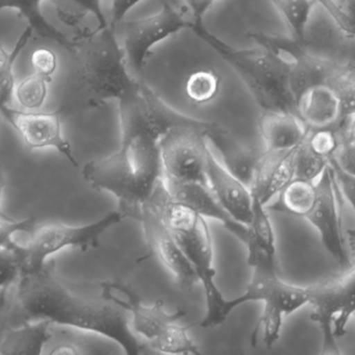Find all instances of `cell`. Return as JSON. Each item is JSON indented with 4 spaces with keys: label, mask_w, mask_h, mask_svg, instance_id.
Wrapping results in <instances>:
<instances>
[{
    "label": "cell",
    "mask_w": 355,
    "mask_h": 355,
    "mask_svg": "<svg viewBox=\"0 0 355 355\" xmlns=\"http://www.w3.org/2000/svg\"><path fill=\"white\" fill-rule=\"evenodd\" d=\"M206 127L182 126L171 129L159 142L162 177L176 183H207L206 158L209 148ZM208 185V183H207Z\"/></svg>",
    "instance_id": "cell-9"
},
{
    "label": "cell",
    "mask_w": 355,
    "mask_h": 355,
    "mask_svg": "<svg viewBox=\"0 0 355 355\" xmlns=\"http://www.w3.org/2000/svg\"><path fill=\"white\" fill-rule=\"evenodd\" d=\"M252 274L245 292L233 299H227L230 314L248 302H262L263 311L252 336L254 345L259 331L271 348L281 336L285 318L310 304V287L302 288L283 281L277 274V261L260 258L250 263Z\"/></svg>",
    "instance_id": "cell-5"
},
{
    "label": "cell",
    "mask_w": 355,
    "mask_h": 355,
    "mask_svg": "<svg viewBox=\"0 0 355 355\" xmlns=\"http://www.w3.org/2000/svg\"><path fill=\"white\" fill-rule=\"evenodd\" d=\"M190 327H182L177 322L168 325L157 337L146 342L149 349L164 354L198 355L196 344L189 337Z\"/></svg>",
    "instance_id": "cell-25"
},
{
    "label": "cell",
    "mask_w": 355,
    "mask_h": 355,
    "mask_svg": "<svg viewBox=\"0 0 355 355\" xmlns=\"http://www.w3.org/2000/svg\"><path fill=\"white\" fill-rule=\"evenodd\" d=\"M6 175H4L3 169H2L1 165H0V219H3L6 221H14L16 219L12 218L10 215L6 214L1 208V198L2 193H3L4 187H6Z\"/></svg>",
    "instance_id": "cell-44"
},
{
    "label": "cell",
    "mask_w": 355,
    "mask_h": 355,
    "mask_svg": "<svg viewBox=\"0 0 355 355\" xmlns=\"http://www.w3.org/2000/svg\"><path fill=\"white\" fill-rule=\"evenodd\" d=\"M100 286L114 302L129 313L133 331L146 342L151 341L168 325L186 316L181 310L168 312L160 300L151 306L144 304L137 292L122 281H103Z\"/></svg>",
    "instance_id": "cell-13"
},
{
    "label": "cell",
    "mask_w": 355,
    "mask_h": 355,
    "mask_svg": "<svg viewBox=\"0 0 355 355\" xmlns=\"http://www.w3.org/2000/svg\"><path fill=\"white\" fill-rule=\"evenodd\" d=\"M208 187L225 210L242 224L248 225L252 216V198L250 188L230 172L209 149L206 158Z\"/></svg>",
    "instance_id": "cell-14"
},
{
    "label": "cell",
    "mask_w": 355,
    "mask_h": 355,
    "mask_svg": "<svg viewBox=\"0 0 355 355\" xmlns=\"http://www.w3.org/2000/svg\"><path fill=\"white\" fill-rule=\"evenodd\" d=\"M348 236V254H349L352 267H355V229H350L347 233Z\"/></svg>",
    "instance_id": "cell-45"
},
{
    "label": "cell",
    "mask_w": 355,
    "mask_h": 355,
    "mask_svg": "<svg viewBox=\"0 0 355 355\" xmlns=\"http://www.w3.org/2000/svg\"><path fill=\"white\" fill-rule=\"evenodd\" d=\"M196 20H202L205 13L219 0H185Z\"/></svg>",
    "instance_id": "cell-41"
},
{
    "label": "cell",
    "mask_w": 355,
    "mask_h": 355,
    "mask_svg": "<svg viewBox=\"0 0 355 355\" xmlns=\"http://www.w3.org/2000/svg\"><path fill=\"white\" fill-rule=\"evenodd\" d=\"M164 181L166 189L177 201L185 204L205 219L218 221L230 233L245 245L248 242V226L236 221L225 210L207 183H176L164 179Z\"/></svg>",
    "instance_id": "cell-15"
},
{
    "label": "cell",
    "mask_w": 355,
    "mask_h": 355,
    "mask_svg": "<svg viewBox=\"0 0 355 355\" xmlns=\"http://www.w3.org/2000/svg\"><path fill=\"white\" fill-rule=\"evenodd\" d=\"M355 314V267L340 276V310L334 322V335L340 339L346 333L350 319Z\"/></svg>",
    "instance_id": "cell-27"
},
{
    "label": "cell",
    "mask_w": 355,
    "mask_h": 355,
    "mask_svg": "<svg viewBox=\"0 0 355 355\" xmlns=\"http://www.w3.org/2000/svg\"><path fill=\"white\" fill-rule=\"evenodd\" d=\"M62 108L54 112H35L6 108L1 115L22 138L28 149L53 148L64 156L73 166L77 167L72 146L62 131Z\"/></svg>",
    "instance_id": "cell-12"
},
{
    "label": "cell",
    "mask_w": 355,
    "mask_h": 355,
    "mask_svg": "<svg viewBox=\"0 0 355 355\" xmlns=\"http://www.w3.org/2000/svg\"><path fill=\"white\" fill-rule=\"evenodd\" d=\"M52 323L47 320L26 322L15 329H6L0 340L1 355H40L51 338Z\"/></svg>",
    "instance_id": "cell-20"
},
{
    "label": "cell",
    "mask_w": 355,
    "mask_h": 355,
    "mask_svg": "<svg viewBox=\"0 0 355 355\" xmlns=\"http://www.w3.org/2000/svg\"><path fill=\"white\" fill-rule=\"evenodd\" d=\"M126 217L120 210H112L96 222L72 226L64 223H48L35 227L31 240L22 246L24 256L23 269H35L43 266L48 258L66 248H76L87 251L99 247L102 236Z\"/></svg>",
    "instance_id": "cell-8"
},
{
    "label": "cell",
    "mask_w": 355,
    "mask_h": 355,
    "mask_svg": "<svg viewBox=\"0 0 355 355\" xmlns=\"http://www.w3.org/2000/svg\"><path fill=\"white\" fill-rule=\"evenodd\" d=\"M50 81L33 73L16 85L15 98L25 110H37L43 106Z\"/></svg>",
    "instance_id": "cell-29"
},
{
    "label": "cell",
    "mask_w": 355,
    "mask_h": 355,
    "mask_svg": "<svg viewBox=\"0 0 355 355\" xmlns=\"http://www.w3.org/2000/svg\"><path fill=\"white\" fill-rule=\"evenodd\" d=\"M298 115L309 129L341 127V106L327 83L309 90L298 102Z\"/></svg>",
    "instance_id": "cell-19"
},
{
    "label": "cell",
    "mask_w": 355,
    "mask_h": 355,
    "mask_svg": "<svg viewBox=\"0 0 355 355\" xmlns=\"http://www.w3.org/2000/svg\"><path fill=\"white\" fill-rule=\"evenodd\" d=\"M37 227L35 218H27L24 220L6 221L0 219V247L12 248L17 245L12 240L18 233H26L31 235Z\"/></svg>",
    "instance_id": "cell-34"
},
{
    "label": "cell",
    "mask_w": 355,
    "mask_h": 355,
    "mask_svg": "<svg viewBox=\"0 0 355 355\" xmlns=\"http://www.w3.org/2000/svg\"><path fill=\"white\" fill-rule=\"evenodd\" d=\"M119 100L121 144L159 147L160 140L175 127H206L211 122L177 112L143 79H135Z\"/></svg>",
    "instance_id": "cell-6"
},
{
    "label": "cell",
    "mask_w": 355,
    "mask_h": 355,
    "mask_svg": "<svg viewBox=\"0 0 355 355\" xmlns=\"http://www.w3.org/2000/svg\"><path fill=\"white\" fill-rule=\"evenodd\" d=\"M141 0H112V10H110V24L116 28V25L123 22L129 10L137 6Z\"/></svg>",
    "instance_id": "cell-40"
},
{
    "label": "cell",
    "mask_w": 355,
    "mask_h": 355,
    "mask_svg": "<svg viewBox=\"0 0 355 355\" xmlns=\"http://www.w3.org/2000/svg\"><path fill=\"white\" fill-rule=\"evenodd\" d=\"M33 31L29 26L21 33L16 44L10 51H8L0 44V115L10 108V101L15 96L16 81H15L14 65L21 51L26 47L33 37Z\"/></svg>",
    "instance_id": "cell-24"
},
{
    "label": "cell",
    "mask_w": 355,
    "mask_h": 355,
    "mask_svg": "<svg viewBox=\"0 0 355 355\" xmlns=\"http://www.w3.org/2000/svg\"><path fill=\"white\" fill-rule=\"evenodd\" d=\"M85 354H87V352L81 349V347H79V346L72 343H66L62 344V345L56 346L50 352V354L52 355H80Z\"/></svg>",
    "instance_id": "cell-42"
},
{
    "label": "cell",
    "mask_w": 355,
    "mask_h": 355,
    "mask_svg": "<svg viewBox=\"0 0 355 355\" xmlns=\"http://www.w3.org/2000/svg\"><path fill=\"white\" fill-rule=\"evenodd\" d=\"M147 204L159 215L176 239L204 287L207 310L200 327L211 329L223 324L230 316L227 299L215 283L212 235L206 219L177 201L166 189L164 177L154 188Z\"/></svg>",
    "instance_id": "cell-3"
},
{
    "label": "cell",
    "mask_w": 355,
    "mask_h": 355,
    "mask_svg": "<svg viewBox=\"0 0 355 355\" xmlns=\"http://www.w3.org/2000/svg\"><path fill=\"white\" fill-rule=\"evenodd\" d=\"M337 188L333 169L329 166L316 181V199L304 220L316 229L323 247L343 273L352 268V261L342 229Z\"/></svg>",
    "instance_id": "cell-10"
},
{
    "label": "cell",
    "mask_w": 355,
    "mask_h": 355,
    "mask_svg": "<svg viewBox=\"0 0 355 355\" xmlns=\"http://www.w3.org/2000/svg\"><path fill=\"white\" fill-rule=\"evenodd\" d=\"M259 133L265 143V151L283 154L300 145L308 127L297 115L264 110L258 122Z\"/></svg>",
    "instance_id": "cell-18"
},
{
    "label": "cell",
    "mask_w": 355,
    "mask_h": 355,
    "mask_svg": "<svg viewBox=\"0 0 355 355\" xmlns=\"http://www.w3.org/2000/svg\"><path fill=\"white\" fill-rule=\"evenodd\" d=\"M192 29L235 69L263 110L300 117L290 87L292 60H286L281 52L265 46L235 49L205 28L202 20H196Z\"/></svg>",
    "instance_id": "cell-4"
},
{
    "label": "cell",
    "mask_w": 355,
    "mask_h": 355,
    "mask_svg": "<svg viewBox=\"0 0 355 355\" xmlns=\"http://www.w3.org/2000/svg\"><path fill=\"white\" fill-rule=\"evenodd\" d=\"M112 25L85 31L74 40L71 53L77 66L62 106L64 114L101 108L112 99H120L135 81L125 63L122 48Z\"/></svg>",
    "instance_id": "cell-2"
},
{
    "label": "cell",
    "mask_w": 355,
    "mask_h": 355,
    "mask_svg": "<svg viewBox=\"0 0 355 355\" xmlns=\"http://www.w3.org/2000/svg\"><path fill=\"white\" fill-rule=\"evenodd\" d=\"M329 166L333 169L338 188H339L346 201L352 206L355 214V177L350 176L347 173L343 172L341 169L338 168L335 165L329 164Z\"/></svg>",
    "instance_id": "cell-37"
},
{
    "label": "cell",
    "mask_w": 355,
    "mask_h": 355,
    "mask_svg": "<svg viewBox=\"0 0 355 355\" xmlns=\"http://www.w3.org/2000/svg\"><path fill=\"white\" fill-rule=\"evenodd\" d=\"M31 60L35 74L48 81H52V76L58 69V56L51 49L37 48L31 54Z\"/></svg>",
    "instance_id": "cell-35"
},
{
    "label": "cell",
    "mask_w": 355,
    "mask_h": 355,
    "mask_svg": "<svg viewBox=\"0 0 355 355\" xmlns=\"http://www.w3.org/2000/svg\"><path fill=\"white\" fill-rule=\"evenodd\" d=\"M329 164L355 177V142L343 140L335 156L329 160Z\"/></svg>",
    "instance_id": "cell-36"
},
{
    "label": "cell",
    "mask_w": 355,
    "mask_h": 355,
    "mask_svg": "<svg viewBox=\"0 0 355 355\" xmlns=\"http://www.w3.org/2000/svg\"><path fill=\"white\" fill-rule=\"evenodd\" d=\"M316 199V183L294 179L272 204H267L268 210L288 216L304 219Z\"/></svg>",
    "instance_id": "cell-23"
},
{
    "label": "cell",
    "mask_w": 355,
    "mask_h": 355,
    "mask_svg": "<svg viewBox=\"0 0 355 355\" xmlns=\"http://www.w3.org/2000/svg\"><path fill=\"white\" fill-rule=\"evenodd\" d=\"M15 286L0 289V331L3 329L12 313L16 310V290Z\"/></svg>",
    "instance_id": "cell-39"
},
{
    "label": "cell",
    "mask_w": 355,
    "mask_h": 355,
    "mask_svg": "<svg viewBox=\"0 0 355 355\" xmlns=\"http://www.w3.org/2000/svg\"><path fill=\"white\" fill-rule=\"evenodd\" d=\"M56 12H66L74 6L79 17L85 14H91L95 17L98 26L104 27L110 25L103 10H102L101 0H53Z\"/></svg>",
    "instance_id": "cell-33"
},
{
    "label": "cell",
    "mask_w": 355,
    "mask_h": 355,
    "mask_svg": "<svg viewBox=\"0 0 355 355\" xmlns=\"http://www.w3.org/2000/svg\"><path fill=\"white\" fill-rule=\"evenodd\" d=\"M285 19L292 33L298 42H306V31L313 8L318 0H271Z\"/></svg>",
    "instance_id": "cell-26"
},
{
    "label": "cell",
    "mask_w": 355,
    "mask_h": 355,
    "mask_svg": "<svg viewBox=\"0 0 355 355\" xmlns=\"http://www.w3.org/2000/svg\"><path fill=\"white\" fill-rule=\"evenodd\" d=\"M342 14L340 31L349 38H355V0H336Z\"/></svg>",
    "instance_id": "cell-38"
},
{
    "label": "cell",
    "mask_w": 355,
    "mask_h": 355,
    "mask_svg": "<svg viewBox=\"0 0 355 355\" xmlns=\"http://www.w3.org/2000/svg\"><path fill=\"white\" fill-rule=\"evenodd\" d=\"M219 89V79L210 71L194 73L187 81L186 93L196 104H205L214 98Z\"/></svg>",
    "instance_id": "cell-31"
},
{
    "label": "cell",
    "mask_w": 355,
    "mask_h": 355,
    "mask_svg": "<svg viewBox=\"0 0 355 355\" xmlns=\"http://www.w3.org/2000/svg\"><path fill=\"white\" fill-rule=\"evenodd\" d=\"M309 147L323 158L331 160L339 149L343 141V129L341 127H324L309 129L306 138Z\"/></svg>",
    "instance_id": "cell-30"
},
{
    "label": "cell",
    "mask_w": 355,
    "mask_h": 355,
    "mask_svg": "<svg viewBox=\"0 0 355 355\" xmlns=\"http://www.w3.org/2000/svg\"><path fill=\"white\" fill-rule=\"evenodd\" d=\"M311 318L318 324L322 337V354H341L334 335V322L340 310V277L310 287Z\"/></svg>",
    "instance_id": "cell-16"
},
{
    "label": "cell",
    "mask_w": 355,
    "mask_h": 355,
    "mask_svg": "<svg viewBox=\"0 0 355 355\" xmlns=\"http://www.w3.org/2000/svg\"><path fill=\"white\" fill-rule=\"evenodd\" d=\"M44 0H0V10H17L27 22V26L33 29L44 39L56 42L69 51H72L74 41L68 39L60 29L49 22L42 12Z\"/></svg>",
    "instance_id": "cell-22"
},
{
    "label": "cell",
    "mask_w": 355,
    "mask_h": 355,
    "mask_svg": "<svg viewBox=\"0 0 355 355\" xmlns=\"http://www.w3.org/2000/svg\"><path fill=\"white\" fill-rule=\"evenodd\" d=\"M252 198V216L246 225L248 231L245 244L248 250V262L263 258L277 261V241L268 210L260 200L254 196Z\"/></svg>",
    "instance_id": "cell-21"
},
{
    "label": "cell",
    "mask_w": 355,
    "mask_h": 355,
    "mask_svg": "<svg viewBox=\"0 0 355 355\" xmlns=\"http://www.w3.org/2000/svg\"><path fill=\"white\" fill-rule=\"evenodd\" d=\"M196 21L188 6L166 2L153 16L121 22L120 45L130 74L135 79H143L144 66L152 47L181 29L192 28Z\"/></svg>",
    "instance_id": "cell-7"
},
{
    "label": "cell",
    "mask_w": 355,
    "mask_h": 355,
    "mask_svg": "<svg viewBox=\"0 0 355 355\" xmlns=\"http://www.w3.org/2000/svg\"><path fill=\"white\" fill-rule=\"evenodd\" d=\"M139 222L148 246V256H155L182 289H190L198 281V274L159 215L146 202Z\"/></svg>",
    "instance_id": "cell-11"
},
{
    "label": "cell",
    "mask_w": 355,
    "mask_h": 355,
    "mask_svg": "<svg viewBox=\"0 0 355 355\" xmlns=\"http://www.w3.org/2000/svg\"><path fill=\"white\" fill-rule=\"evenodd\" d=\"M295 179L316 183L329 166V160L315 154L306 140L295 147Z\"/></svg>",
    "instance_id": "cell-28"
},
{
    "label": "cell",
    "mask_w": 355,
    "mask_h": 355,
    "mask_svg": "<svg viewBox=\"0 0 355 355\" xmlns=\"http://www.w3.org/2000/svg\"><path fill=\"white\" fill-rule=\"evenodd\" d=\"M354 318H355V314H354Z\"/></svg>",
    "instance_id": "cell-46"
},
{
    "label": "cell",
    "mask_w": 355,
    "mask_h": 355,
    "mask_svg": "<svg viewBox=\"0 0 355 355\" xmlns=\"http://www.w3.org/2000/svg\"><path fill=\"white\" fill-rule=\"evenodd\" d=\"M343 140L355 142V115L348 119L345 126L343 127Z\"/></svg>",
    "instance_id": "cell-43"
},
{
    "label": "cell",
    "mask_w": 355,
    "mask_h": 355,
    "mask_svg": "<svg viewBox=\"0 0 355 355\" xmlns=\"http://www.w3.org/2000/svg\"><path fill=\"white\" fill-rule=\"evenodd\" d=\"M207 140H210L218 150L223 166L250 189L263 151L242 145L215 123L207 133Z\"/></svg>",
    "instance_id": "cell-17"
},
{
    "label": "cell",
    "mask_w": 355,
    "mask_h": 355,
    "mask_svg": "<svg viewBox=\"0 0 355 355\" xmlns=\"http://www.w3.org/2000/svg\"><path fill=\"white\" fill-rule=\"evenodd\" d=\"M15 290L16 310L25 322L47 320L97 333L116 342L127 354L150 352L147 343L133 331L129 313L101 286L95 294L76 289L60 276L54 260H48L39 268L22 269Z\"/></svg>",
    "instance_id": "cell-1"
},
{
    "label": "cell",
    "mask_w": 355,
    "mask_h": 355,
    "mask_svg": "<svg viewBox=\"0 0 355 355\" xmlns=\"http://www.w3.org/2000/svg\"><path fill=\"white\" fill-rule=\"evenodd\" d=\"M24 266L22 246L0 247V289L16 285Z\"/></svg>",
    "instance_id": "cell-32"
}]
</instances>
